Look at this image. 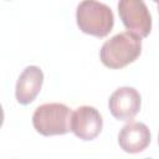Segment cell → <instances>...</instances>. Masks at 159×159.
Returning a JSON list of instances; mask_svg holds the SVG:
<instances>
[{
  "mask_svg": "<svg viewBox=\"0 0 159 159\" xmlns=\"http://www.w3.org/2000/svg\"><path fill=\"white\" fill-rule=\"evenodd\" d=\"M157 5H158V10H159V1H158V2H157Z\"/></svg>",
  "mask_w": 159,
  "mask_h": 159,
  "instance_id": "obj_9",
  "label": "cell"
},
{
  "mask_svg": "<svg viewBox=\"0 0 159 159\" xmlns=\"http://www.w3.org/2000/svg\"><path fill=\"white\" fill-rule=\"evenodd\" d=\"M118 143L127 153H140L150 143L149 128L142 122H129L120 129L118 134Z\"/></svg>",
  "mask_w": 159,
  "mask_h": 159,
  "instance_id": "obj_8",
  "label": "cell"
},
{
  "mask_svg": "<svg viewBox=\"0 0 159 159\" xmlns=\"http://www.w3.org/2000/svg\"><path fill=\"white\" fill-rule=\"evenodd\" d=\"M140 94L133 87H119L109 97L108 107L111 114L118 119L128 122L133 119L140 109Z\"/></svg>",
  "mask_w": 159,
  "mask_h": 159,
  "instance_id": "obj_6",
  "label": "cell"
},
{
  "mask_svg": "<svg viewBox=\"0 0 159 159\" xmlns=\"http://www.w3.org/2000/svg\"><path fill=\"white\" fill-rule=\"evenodd\" d=\"M76 21L82 32L104 37L113 29L114 16L108 5L94 0H84L77 6Z\"/></svg>",
  "mask_w": 159,
  "mask_h": 159,
  "instance_id": "obj_2",
  "label": "cell"
},
{
  "mask_svg": "<svg viewBox=\"0 0 159 159\" xmlns=\"http://www.w3.org/2000/svg\"><path fill=\"white\" fill-rule=\"evenodd\" d=\"M147 159H150V158H147Z\"/></svg>",
  "mask_w": 159,
  "mask_h": 159,
  "instance_id": "obj_11",
  "label": "cell"
},
{
  "mask_svg": "<svg viewBox=\"0 0 159 159\" xmlns=\"http://www.w3.org/2000/svg\"><path fill=\"white\" fill-rule=\"evenodd\" d=\"M158 144H159V135H158Z\"/></svg>",
  "mask_w": 159,
  "mask_h": 159,
  "instance_id": "obj_10",
  "label": "cell"
},
{
  "mask_svg": "<svg viewBox=\"0 0 159 159\" xmlns=\"http://www.w3.org/2000/svg\"><path fill=\"white\" fill-rule=\"evenodd\" d=\"M103 119L101 113L91 106H81L72 112L71 132L82 140L94 139L102 130Z\"/></svg>",
  "mask_w": 159,
  "mask_h": 159,
  "instance_id": "obj_5",
  "label": "cell"
},
{
  "mask_svg": "<svg viewBox=\"0 0 159 159\" xmlns=\"http://www.w3.org/2000/svg\"><path fill=\"white\" fill-rule=\"evenodd\" d=\"M71 109L62 103H45L32 114V125L37 133L50 137L61 135L71 130Z\"/></svg>",
  "mask_w": 159,
  "mask_h": 159,
  "instance_id": "obj_3",
  "label": "cell"
},
{
  "mask_svg": "<svg viewBox=\"0 0 159 159\" xmlns=\"http://www.w3.org/2000/svg\"><path fill=\"white\" fill-rule=\"evenodd\" d=\"M142 52V37L134 32L124 31L107 40L99 51L102 63L113 70L123 68L134 62Z\"/></svg>",
  "mask_w": 159,
  "mask_h": 159,
  "instance_id": "obj_1",
  "label": "cell"
},
{
  "mask_svg": "<svg viewBox=\"0 0 159 159\" xmlns=\"http://www.w3.org/2000/svg\"><path fill=\"white\" fill-rule=\"evenodd\" d=\"M43 83V72L37 66H27L17 78L15 97L20 104H30L35 101Z\"/></svg>",
  "mask_w": 159,
  "mask_h": 159,
  "instance_id": "obj_7",
  "label": "cell"
},
{
  "mask_svg": "<svg viewBox=\"0 0 159 159\" xmlns=\"http://www.w3.org/2000/svg\"><path fill=\"white\" fill-rule=\"evenodd\" d=\"M118 14L128 31L140 37H147L152 30L150 12L142 0H120L118 2Z\"/></svg>",
  "mask_w": 159,
  "mask_h": 159,
  "instance_id": "obj_4",
  "label": "cell"
}]
</instances>
